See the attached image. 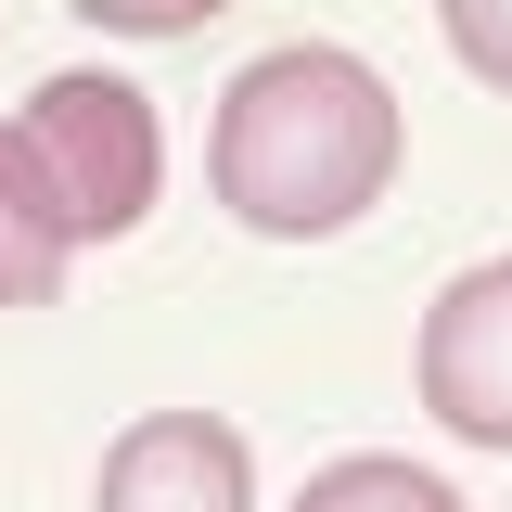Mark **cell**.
<instances>
[{
  "label": "cell",
  "mask_w": 512,
  "mask_h": 512,
  "mask_svg": "<svg viewBox=\"0 0 512 512\" xmlns=\"http://www.w3.org/2000/svg\"><path fill=\"white\" fill-rule=\"evenodd\" d=\"M410 116L384 90V64H359L346 39H282L256 52L218 116H205V192L244 218L256 244H333L397 192Z\"/></svg>",
  "instance_id": "obj_1"
},
{
  "label": "cell",
  "mask_w": 512,
  "mask_h": 512,
  "mask_svg": "<svg viewBox=\"0 0 512 512\" xmlns=\"http://www.w3.org/2000/svg\"><path fill=\"white\" fill-rule=\"evenodd\" d=\"M26 154H39V180H52V218L77 244H128L141 218H154V180H167V141H154V103L103 77V64H64L26 90Z\"/></svg>",
  "instance_id": "obj_2"
},
{
  "label": "cell",
  "mask_w": 512,
  "mask_h": 512,
  "mask_svg": "<svg viewBox=\"0 0 512 512\" xmlns=\"http://www.w3.org/2000/svg\"><path fill=\"white\" fill-rule=\"evenodd\" d=\"M410 384L461 448H500L512 461V256L448 269L423 333H410Z\"/></svg>",
  "instance_id": "obj_3"
},
{
  "label": "cell",
  "mask_w": 512,
  "mask_h": 512,
  "mask_svg": "<svg viewBox=\"0 0 512 512\" xmlns=\"http://www.w3.org/2000/svg\"><path fill=\"white\" fill-rule=\"evenodd\" d=\"M90 512H256V448L218 410H141L103 448Z\"/></svg>",
  "instance_id": "obj_4"
},
{
  "label": "cell",
  "mask_w": 512,
  "mask_h": 512,
  "mask_svg": "<svg viewBox=\"0 0 512 512\" xmlns=\"http://www.w3.org/2000/svg\"><path fill=\"white\" fill-rule=\"evenodd\" d=\"M64 256H77V231L52 218V180H39L26 128L0 116V308H52Z\"/></svg>",
  "instance_id": "obj_5"
},
{
  "label": "cell",
  "mask_w": 512,
  "mask_h": 512,
  "mask_svg": "<svg viewBox=\"0 0 512 512\" xmlns=\"http://www.w3.org/2000/svg\"><path fill=\"white\" fill-rule=\"evenodd\" d=\"M295 512H461V487L423 474V461H397V448H346V461H320L295 487Z\"/></svg>",
  "instance_id": "obj_6"
},
{
  "label": "cell",
  "mask_w": 512,
  "mask_h": 512,
  "mask_svg": "<svg viewBox=\"0 0 512 512\" xmlns=\"http://www.w3.org/2000/svg\"><path fill=\"white\" fill-rule=\"evenodd\" d=\"M436 26H448V52L474 64L487 90H512V0H436Z\"/></svg>",
  "instance_id": "obj_7"
},
{
  "label": "cell",
  "mask_w": 512,
  "mask_h": 512,
  "mask_svg": "<svg viewBox=\"0 0 512 512\" xmlns=\"http://www.w3.org/2000/svg\"><path fill=\"white\" fill-rule=\"evenodd\" d=\"M103 39H192L205 13H231V0H77Z\"/></svg>",
  "instance_id": "obj_8"
}]
</instances>
